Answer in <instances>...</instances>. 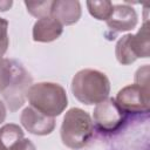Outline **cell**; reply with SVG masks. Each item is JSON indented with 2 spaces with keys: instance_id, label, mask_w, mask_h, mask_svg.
<instances>
[{
  "instance_id": "obj_1",
  "label": "cell",
  "mask_w": 150,
  "mask_h": 150,
  "mask_svg": "<svg viewBox=\"0 0 150 150\" xmlns=\"http://www.w3.org/2000/svg\"><path fill=\"white\" fill-rule=\"evenodd\" d=\"M71 91L83 104H97L108 98L110 82L107 75L96 69L79 70L71 80Z\"/></svg>"
},
{
  "instance_id": "obj_2",
  "label": "cell",
  "mask_w": 150,
  "mask_h": 150,
  "mask_svg": "<svg viewBox=\"0 0 150 150\" xmlns=\"http://www.w3.org/2000/svg\"><path fill=\"white\" fill-rule=\"evenodd\" d=\"M26 97L30 107L53 118L61 115L68 105V97L64 88L54 82H39L32 84Z\"/></svg>"
},
{
  "instance_id": "obj_3",
  "label": "cell",
  "mask_w": 150,
  "mask_h": 150,
  "mask_svg": "<svg viewBox=\"0 0 150 150\" xmlns=\"http://www.w3.org/2000/svg\"><path fill=\"white\" fill-rule=\"evenodd\" d=\"M62 143L73 150L88 145L94 135V124L90 115L81 108L69 109L62 121L60 129Z\"/></svg>"
},
{
  "instance_id": "obj_4",
  "label": "cell",
  "mask_w": 150,
  "mask_h": 150,
  "mask_svg": "<svg viewBox=\"0 0 150 150\" xmlns=\"http://www.w3.org/2000/svg\"><path fill=\"white\" fill-rule=\"evenodd\" d=\"M115 55L117 61L123 66L131 64L137 59L149 57L150 40L148 20L144 21L136 34H127L117 41L115 46Z\"/></svg>"
},
{
  "instance_id": "obj_5",
  "label": "cell",
  "mask_w": 150,
  "mask_h": 150,
  "mask_svg": "<svg viewBox=\"0 0 150 150\" xmlns=\"http://www.w3.org/2000/svg\"><path fill=\"white\" fill-rule=\"evenodd\" d=\"M93 124L101 134L111 135L117 132L127 121V114L115 98L108 97L96 104L93 111Z\"/></svg>"
},
{
  "instance_id": "obj_6",
  "label": "cell",
  "mask_w": 150,
  "mask_h": 150,
  "mask_svg": "<svg viewBox=\"0 0 150 150\" xmlns=\"http://www.w3.org/2000/svg\"><path fill=\"white\" fill-rule=\"evenodd\" d=\"M118 105L128 114H148L150 104V91L149 88L141 87L136 83L129 84L122 88L116 96Z\"/></svg>"
},
{
  "instance_id": "obj_7",
  "label": "cell",
  "mask_w": 150,
  "mask_h": 150,
  "mask_svg": "<svg viewBox=\"0 0 150 150\" xmlns=\"http://www.w3.org/2000/svg\"><path fill=\"white\" fill-rule=\"evenodd\" d=\"M32 84V77L26 69L14 61V77L11 86L2 93V96L11 111L18 110L25 103V97Z\"/></svg>"
},
{
  "instance_id": "obj_8",
  "label": "cell",
  "mask_w": 150,
  "mask_h": 150,
  "mask_svg": "<svg viewBox=\"0 0 150 150\" xmlns=\"http://www.w3.org/2000/svg\"><path fill=\"white\" fill-rule=\"evenodd\" d=\"M20 122L28 132L36 136L49 135L55 129V120L53 117L41 114L30 105L25 108L21 112Z\"/></svg>"
},
{
  "instance_id": "obj_9",
  "label": "cell",
  "mask_w": 150,
  "mask_h": 150,
  "mask_svg": "<svg viewBox=\"0 0 150 150\" xmlns=\"http://www.w3.org/2000/svg\"><path fill=\"white\" fill-rule=\"evenodd\" d=\"M138 22L136 11L125 4L114 5L112 13L107 20V26L114 32H128L132 30Z\"/></svg>"
},
{
  "instance_id": "obj_10",
  "label": "cell",
  "mask_w": 150,
  "mask_h": 150,
  "mask_svg": "<svg viewBox=\"0 0 150 150\" xmlns=\"http://www.w3.org/2000/svg\"><path fill=\"white\" fill-rule=\"evenodd\" d=\"M50 16L62 26L74 25L81 18V4L75 0H55L52 4Z\"/></svg>"
},
{
  "instance_id": "obj_11",
  "label": "cell",
  "mask_w": 150,
  "mask_h": 150,
  "mask_svg": "<svg viewBox=\"0 0 150 150\" xmlns=\"http://www.w3.org/2000/svg\"><path fill=\"white\" fill-rule=\"evenodd\" d=\"M63 32V26L53 16L39 19L33 26V40L35 42H52L57 40Z\"/></svg>"
},
{
  "instance_id": "obj_12",
  "label": "cell",
  "mask_w": 150,
  "mask_h": 150,
  "mask_svg": "<svg viewBox=\"0 0 150 150\" xmlns=\"http://www.w3.org/2000/svg\"><path fill=\"white\" fill-rule=\"evenodd\" d=\"M23 138V130L14 123L5 124L0 128V141L8 149L12 144Z\"/></svg>"
},
{
  "instance_id": "obj_13",
  "label": "cell",
  "mask_w": 150,
  "mask_h": 150,
  "mask_svg": "<svg viewBox=\"0 0 150 150\" xmlns=\"http://www.w3.org/2000/svg\"><path fill=\"white\" fill-rule=\"evenodd\" d=\"M87 7L91 16H94L97 20L107 21L111 13H112V2L108 0H101V1H87Z\"/></svg>"
},
{
  "instance_id": "obj_14",
  "label": "cell",
  "mask_w": 150,
  "mask_h": 150,
  "mask_svg": "<svg viewBox=\"0 0 150 150\" xmlns=\"http://www.w3.org/2000/svg\"><path fill=\"white\" fill-rule=\"evenodd\" d=\"M14 77V61L0 57V93H4Z\"/></svg>"
},
{
  "instance_id": "obj_15",
  "label": "cell",
  "mask_w": 150,
  "mask_h": 150,
  "mask_svg": "<svg viewBox=\"0 0 150 150\" xmlns=\"http://www.w3.org/2000/svg\"><path fill=\"white\" fill-rule=\"evenodd\" d=\"M52 4L53 1H38V2H32V1H25V6L27 8V12L35 16V18H45L50 15V9H52Z\"/></svg>"
},
{
  "instance_id": "obj_16",
  "label": "cell",
  "mask_w": 150,
  "mask_h": 150,
  "mask_svg": "<svg viewBox=\"0 0 150 150\" xmlns=\"http://www.w3.org/2000/svg\"><path fill=\"white\" fill-rule=\"evenodd\" d=\"M8 45V21L4 18H0V57H2L7 52Z\"/></svg>"
},
{
  "instance_id": "obj_17",
  "label": "cell",
  "mask_w": 150,
  "mask_h": 150,
  "mask_svg": "<svg viewBox=\"0 0 150 150\" xmlns=\"http://www.w3.org/2000/svg\"><path fill=\"white\" fill-rule=\"evenodd\" d=\"M135 83L141 87L149 88V66L148 64H144L143 67L137 69L135 74Z\"/></svg>"
},
{
  "instance_id": "obj_18",
  "label": "cell",
  "mask_w": 150,
  "mask_h": 150,
  "mask_svg": "<svg viewBox=\"0 0 150 150\" xmlns=\"http://www.w3.org/2000/svg\"><path fill=\"white\" fill-rule=\"evenodd\" d=\"M7 150H36L34 143L28 138H22L12 144Z\"/></svg>"
},
{
  "instance_id": "obj_19",
  "label": "cell",
  "mask_w": 150,
  "mask_h": 150,
  "mask_svg": "<svg viewBox=\"0 0 150 150\" xmlns=\"http://www.w3.org/2000/svg\"><path fill=\"white\" fill-rule=\"evenodd\" d=\"M6 107H5V103L0 100V124H2L6 120Z\"/></svg>"
},
{
  "instance_id": "obj_20",
  "label": "cell",
  "mask_w": 150,
  "mask_h": 150,
  "mask_svg": "<svg viewBox=\"0 0 150 150\" xmlns=\"http://www.w3.org/2000/svg\"><path fill=\"white\" fill-rule=\"evenodd\" d=\"M12 5H13V1H11V0L9 1H0V11L1 12L7 11L12 7Z\"/></svg>"
},
{
  "instance_id": "obj_21",
  "label": "cell",
  "mask_w": 150,
  "mask_h": 150,
  "mask_svg": "<svg viewBox=\"0 0 150 150\" xmlns=\"http://www.w3.org/2000/svg\"><path fill=\"white\" fill-rule=\"evenodd\" d=\"M0 150H7V148L1 143V141H0Z\"/></svg>"
}]
</instances>
